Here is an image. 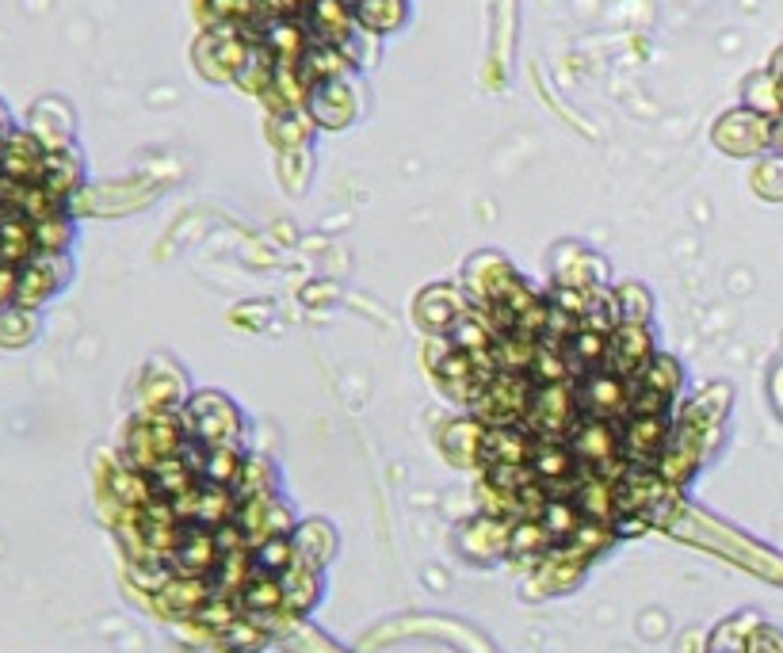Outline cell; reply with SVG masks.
I'll return each instance as SVG.
<instances>
[{
  "mask_svg": "<svg viewBox=\"0 0 783 653\" xmlns=\"http://www.w3.org/2000/svg\"><path fill=\"white\" fill-rule=\"evenodd\" d=\"M73 180L77 169L32 134L0 131V341H24L32 333L27 310L58 287Z\"/></svg>",
  "mask_w": 783,
  "mask_h": 653,
  "instance_id": "1",
  "label": "cell"
},
{
  "mask_svg": "<svg viewBox=\"0 0 783 653\" xmlns=\"http://www.w3.org/2000/svg\"><path fill=\"white\" fill-rule=\"evenodd\" d=\"M188 412L196 417V440H203L207 447L237 444L241 420H237L234 405L222 394H196L188 397Z\"/></svg>",
  "mask_w": 783,
  "mask_h": 653,
  "instance_id": "2",
  "label": "cell"
},
{
  "mask_svg": "<svg viewBox=\"0 0 783 653\" xmlns=\"http://www.w3.org/2000/svg\"><path fill=\"white\" fill-rule=\"evenodd\" d=\"M535 435L524 424L512 428H482V444H478V470L501 467V463H527L532 459Z\"/></svg>",
  "mask_w": 783,
  "mask_h": 653,
  "instance_id": "3",
  "label": "cell"
},
{
  "mask_svg": "<svg viewBox=\"0 0 783 653\" xmlns=\"http://www.w3.org/2000/svg\"><path fill=\"white\" fill-rule=\"evenodd\" d=\"M352 12H356V24H363L368 32H390V27L401 24L406 4H401V0H356Z\"/></svg>",
  "mask_w": 783,
  "mask_h": 653,
  "instance_id": "4",
  "label": "cell"
},
{
  "mask_svg": "<svg viewBox=\"0 0 783 653\" xmlns=\"http://www.w3.org/2000/svg\"><path fill=\"white\" fill-rule=\"evenodd\" d=\"M245 467V455L237 444H222V447H211V455H207V470L203 478L214 485H234V478L241 475Z\"/></svg>",
  "mask_w": 783,
  "mask_h": 653,
  "instance_id": "5",
  "label": "cell"
},
{
  "mask_svg": "<svg viewBox=\"0 0 783 653\" xmlns=\"http://www.w3.org/2000/svg\"><path fill=\"white\" fill-rule=\"evenodd\" d=\"M478 444H482V424H478V420L451 424V432L444 435V447L455 455V463H474V459H478Z\"/></svg>",
  "mask_w": 783,
  "mask_h": 653,
  "instance_id": "6",
  "label": "cell"
},
{
  "mask_svg": "<svg viewBox=\"0 0 783 653\" xmlns=\"http://www.w3.org/2000/svg\"><path fill=\"white\" fill-rule=\"evenodd\" d=\"M643 386H650V390H658V394L673 397L676 390H681V367H676L669 356H654L650 364H646V371H643Z\"/></svg>",
  "mask_w": 783,
  "mask_h": 653,
  "instance_id": "7",
  "label": "cell"
},
{
  "mask_svg": "<svg viewBox=\"0 0 783 653\" xmlns=\"http://www.w3.org/2000/svg\"><path fill=\"white\" fill-rule=\"evenodd\" d=\"M550 306H558V310L573 313V318H585V310H588V287H570V283H562V287L550 291Z\"/></svg>",
  "mask_w": 783,
  "mask_h": 653,
  "instance_id": "8",
  "label": "cell"
},
{
  "mask_svg": "<svg viewBox=\"0 0 783 653\" xmlns=\"http://www.w3.org/2000/svg\"><path fill=\"white\" fill-rule=\"evenodd\" d=\"M348 4H356V0H348Z\"/></svg>",
  "mask_w": 783,
  "mask_h": 653,
  "instance_id": "9",
  "label": "cell"
}]
</instances>
